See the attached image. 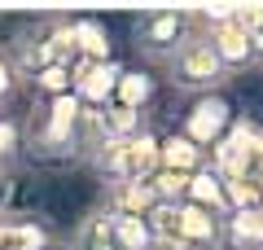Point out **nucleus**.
Listing matches in <instances>:
<instances>
[{
    "label": "nucleus",
    "mask_w": 263,
    "mask_h": 250,
    "mask_svg": "<svg viewBox=\"0 0 263 250\" xmlns=\"http://www.w3.org/2000/svg\"><path fill=\"white\" fill-rule=\"evenodd\" d=\"M75 57H79L75 53V31H70V22H57V18L22 27L9 44V62L22 79H35V75L53 70V66H70Z\"/></svg>",
    "instance_id": "obj_1"
},
{
    "label": "nucleus",
    "mask_w": 263,
    "mask_h": 250,
    "mask_svg": "<svg viewBox=\"0 0 263 250\" xmlns=\"http://www.w3.org/2000/svg\"><path fill=\"white\" fill-rule=\"evenodd\" d=\"M162 163V140L154 136L149 128L136 132V136H123V140H110V145L92 149L88 154V167L105 185H127V180H149Z\"/></svg>",
    "instance_id": "obj_2"
},
{
    "label": "nucleus",
    "mask_w": 263,
    "mask_h": 250,
    "mask_svg": "<svg viewBox=\"0 0 263 250\" xmlns=\"http://www.w3.org/2000/svg\"><path fill=\"white\" fill-rule=\"evenodd\" d=\"M197 35H202V27H197V18L189 9H154V13H141L136 27H132L136 53L158 57V62H171V57Z\"/></svg>",
    "instance_id": "obj_3"
},
{
    "label": "nucleus",
    "mask_w": 263,
    "mask_h": 250,
    "mask_svg": "<svg viewBox=\"0 0 263 250\" xmlns=\"http://www.w3.org/2000/svg\"><path fill=\"white\" fill-rule=\"evenodd\" d=\"M228 75H233V70L219 62V53L211 48L206 35L189 40V44L167 62V79L176 83L180 93H211V88H219Z\"/></svg>",
    "instance_id": "obj_4"
},
{
    "label": "nucleus",
    "mask_w": 263,
    "mask_h": 250,
    "mask_svg": "<svg viewBox=\"0 0 263 250\" xmlns=\"http://www.w3.org/2000/svg\"><path fill=\"white\" fill-rule=\"evenodd\" d=\"M79 97H57V101H44V110L35 114V128H31V149L40 154H66V149L79 145Z\"/></svg>",
    "instance_id": "obj_5"
},
{
    "label": "nucleus",
    "mask_w": 263,
    "mask_h": 250,
    "mask_svg": "<svg viewBox=\"0 0 263 250\" xmlns=\"http://www.w3.org/2000/svg\"><path fill=\"white\" fill-rule=\"evenodd\" d=\"M202 35L211 40V48L219 53V62L228 70H241V66L254 62V44H250V31L241 27V18H211V27Z\"/></svg>",
    "instance_id": "obj_6"
},
{
    "label": "nucleus",
    "mask_w": 263,
    "mask_h": 250,
    "mask_svg": "<svg viewBox=\"0 0 263 250\" xmlns=\"http://www.w3.org/2000/svg\"><path fill=\"white\" fill-rule=\"evenodd\" d=\"M180 233L193 250H219L224 246V220L193 202H180Z\"/></svg>",
    "instance_id": "obj_7"
},
{
    "label": "nucleus",
    "mask_w": 263,
    "mask_h": 250,
    "mask_svg": "<svg viewBox=\"0 0 263 250\" xmlns=\"http://www.w3.org/2000/svg\"><path fill=\"white\" fill-rule=\"evenodd\" d=\"M53 228L31 215H5L0 220V250H48Z\"/></svg>",
    "instance_id": "obj_8"
},
{
    "label": "nucleus",
    "mask_w": 263,
    "mask_h": 250,
    "mask_svg": "<svg viewBox=\"0 0 263 250\" xmlns=\"http://www.w3.org/2000/svg\"><path fill=\"white\" fill-rule=\"evenodd\" d=\"M70 250H119L114 215L105 211V206H92V211L70 228Z\"/></svg>",
    "instance_id": "obj_9"
},
{
    "label": "nucleus",
    "mask_w": 263,
    "mask_h": 250,
    "mask_svg": "<svg viewBox=\"0 0 263 250\" xmlns=\"http://www.w3.org/2000/svg\"><path fill=\"white\" fill-rule=\"evenodd\" d=\"M101 206L110 215H141V220H149V211L158 206V193H154L149 180H127V185H110L105 189Z\"/></svg>",
    "instance_id": "obj_10"
},
{
    "label": "nucleus",
    "mask_w": 263,
    "mask_h": 250,
    "mask_svg": "<svg viewBox=\"0 0 263 250\" xmlns=\"http://www.w3.org/2000/svg\"><path fill=\"white\" fill-rule=\"evenodd\" d=\"M184 202H193V206H202V211H211V215H219L224 220L228 215V189H224V176H215V171H193L189 176V189H184Z\"/></svg>",
    "instance_id": "obj_11"
},
{
    "label": "nucleus",
    "mask_w": 263,
    "mask_h": 250,
    "mask_svg": "<svg viewBox=\"0 0 263 250\" xmlns=\"http://www.w3.org/2000/svg\"><path fill=\"white\" fill-rule=\"evenodd\" d=\"M154 93H158L154 75H145V70H123V75H119V88H114V105H123V110H141V105L154 101Z\"/></svg>",
    "instance_id": "obj_12"
},
{
    "label": "nucleus",
    "mask_w": 263,
    "mask_h": 250,
    "mask_svg": "<svg viewBox=\"0 0 263 250\" xmlns=\"http://www.w3.org/2000/svg\"><path fill=\"white\" fill-rule=\"evenodd\" d=\"M167 171H180V176H193V171H202V145L189 136H171L162 140V163Z\"/></svg>",
    "instance_id": "obj_13"
},
{
    "label": "nucleus",
    "mask_w": 263,
    "mask_h": 250,
    "mask_svg": "<svg viewBox=\"0 0 263 250\" xmlns=\"http://www.w3.org/2000/svg\"><path fill=\"white\" fill-rule=\"evenodd\" d=\"M70 31H75V53L84 62H110V40L97 22H70Z\"/></svg>",
    "instance_id": "obj_14"
},
{
    "label": "nucleus",
    "mask_w": 263,
    "mask_h": 250,
    "mask_svg": "<svg viewBox=\"0 0 263 250\" xmlns=\"http://www.w3.org/2000/svg\"><path fill=\"white\" fill-rule=\"evenodd\" d=\"M114 233H119V250H158L149 220H141V215H114Z\"/></svg>",
    "instance_id": "obj_15"
},
{
    "label": "nucleus",
    "mask_w": 263,
    "mask_h": 250,
    "mask_svg": "<svg viewBox=\"0 0 263 250\" xmlns=\"http://www.w3.org/2000/svg\"><path fill=\"white\" fill-rule=\"evenodd\" d=\"M219 128H224V105H219V101H206V105H197V110H193V119H189V132H184V136L202 145L206 136H219Z\"/></svg>",
    "instance_id": "obj_16"
},
{
    "label": "nucleus",
    "mask_w": 263,
    "mask_h": 250,
    "mask_svg": "<svg viewBox=\"0 0 263 250\" xmlns=\"http://www.w3.org/2000/svg\"><path fill=\"white\" fill-rule=\"evenodd\" d=\"M35 93L44 97V101H57V97H70L75 93V75H70V66H53V70L35 75Z\"/></svg>",
    "instance_id": "obj_17"
},
{
    "label": "nucleus",
    "mask_w": 263,
    "mask_h": 250,
    "mask_svg": "<svg viewBox=\"0 0 263 250\" xmlns=\"http://www.w3.org/2000/svg\"><path fill=\"white\" fill-rule=\"evenodd\" d=\"M237 18H241V27L250 31V44H254V62H263V5H254V9H241Z\"/></svg>",
    "instance_id": "obj_18"
},
{
    "label": "nucleus",
    "mask_w": 263,
    "mask_h": 250,
    "mask_svg": "<svg viewBox=\"0 0 263 250\" xmlns=\"http://www.w3.org/2000/svg\"><path fill=\"white\" fill-rule=\"evenodd\" d=\"M13 88H18V70H13L9 53H0V101H5V97H13Z\"/></svg>",
    "instance_id": "obj_19"
},
{
    "label": "nucleus",
    "mask_w": 263,
    "mask_h": 250,
    "mask_svg": "<svg viewBox=\"0 0 263 250\" xmlns=\"http://www.w3.org/2000/svg\"><path fill=\"white\" fill-rule=\"evenodd\" d=\"M9 198H13V180L0 171V220H5V211H9Z\"/></svg>",
    "instance_id": "obj_20"
},
{
    "label": "nucleus",
    "mask_w": 263,
    "mask_h": 250,
    "mask_svg": "<svg viewBox=\"0 0 263 250\" xmlns=\"http://www.w3.org/2000/svg\"><path fill=\"white\" fill-rule=\"evenodd\" d=\"M48 250H70V246H57V241H53V246H48Z\"/></svg>",
    "instance_id": "obj_21"
}]
</instances>
